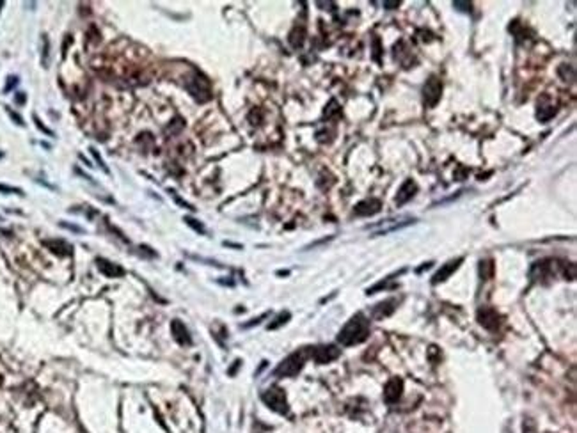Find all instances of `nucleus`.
Wrapping results in <instances>:
<instances>
[{
    "label": "nucleus",
    "instance_id": "nucleus-30",
    "mask_svg": "<svg viewBox=\"0 0 577 433\" xmlns=\"http://www.w3.org/2000/svg\"><path fill=\"white\" fill-rule=\"evenodd\" d=\"M15 100H16V103H20V105H21V103H25V100H27V98H25L23 93H18V96H16Z\"/></svg>",
    "mask_w": 577,
    "mask_h": 433
},
{
    "label": "nucleus",
    "instance_id": "nucleus-19",
    "mask_svg": "<svg viewBox=\"0 0 577 433\" xmlns=\"http://www.w3.org/2000/svg\"><path fill=\"white\" fill-rule=\"evenodd\" d=\"M289 318H291V314H289L288 311H283L274 321H272V323H268V330H275V329H279V327H283Z\"/></svg>",
    "mask_w": 577,
    "mask_h": 433
},
{
    "label": "nucleus",
    "instance_id": "nucleus-25",
    "mask_svg": "<svg viewBox=\"0 0 577 433\" xmlns=\"http://www.w3.org/2000/svg\"><path fill=\"white\" fill-rule=\"evenodd\" d=\"M46 57H48V39L43 36V64H46Z\"/></svg>",
    "mask_w": 577,
    "mask_h": 433
},
{
    "label": "nucleus",
    "instance_id": "nucleus-32",
    "mask_svg": "<svg viewBox=\"0 0 577 433\" xmlns=\"http://www.w3.org/2000/svg\"><path fill=\"white\" fill-rule=\"evenodd\" d=\"M2 7H4V2H0V9H2Z\"/></svg>",
    "mask_w": 577,
    "mask_h": 433
},
{
    "label": "nucleus",
    "instance_id": "nucleus-11",
    "mask_svg": "<svg viewBox=\"0 0 577 433\" xmlns=\"http://www.w3.org/2000/svg\"><path fill=\"white\" fill-rule=\"evenodd\" d=\"M396 306L398 302L394 300V298H387V300L380 302V304H377V306L371 309V316L375 318V320H384V318L391 316L392 312L396 311Z\"/></svg>",
    "mask_w": 577,
    "mask_h": 433
},
{
    "label": "nucleus",
    "instance_id": "nucleus-6",
    "mask_svg": "<svg viewBox=\"0 0 577 433\" xmlns=\"http://www.w3.org/2000/svg\"><path fill=\"white\" fill-rule=\"evenodd\" d=\"M339 353H341V350L334 345L316 346V348L311 350V357H313V360L316 362V364H329V362H332V360L338 359Z\"/></svg>",
    "mask_w": 577,
    "mask_h": 433
},
{
    "label": "nucleus",
    "instance_id": "nucleus-17",
    "mask_svg": "<svg viewBox=\"0 0 577 433\" xmlns=\"http://www.w3.org/2000/svg\"><path fill=\"white\" fill-rule=\"evenodd\" d=\"M44 245H46V247H50V250H54V252L59 254V256H66V254H69V250H71V247H69L66 242H62V240H52V242H44Z\"/></svg>",
    "mask_w": 577,
    "mask_h": 433
},
{
    "label": "nucleus",
    "instance_id": "nucleus-7",
    "mask_svg": "<svg viewBox=\"0 0 577 433\" xmlns=\"http://www.w3.org/2000/svg\"><path fill=\"white\" fill-rule=\"evenodd\" d=\"M478 321L479 325L489 330H497L501 325V314L492 307H481L478 311Z\"/></svg>",
    "mask_w": 577,
    "mask_h": 433
},
{
    "label": "nucleus",
    "instance_id": "nucleus-4",
    "mask_svg": "<svg viewBox=\"0 0 577 433\" xmlns=\"http://www.w3.org/2000/svg\"><path fill=\"white\" fill-rule=\"evenodd\" d=\"M261 399L265 401V405H268L270 409L274 410V412H277V414H288L289 412L286 394L279 387H272V389L265 391L263 394H261Z\"/></svg>",
    "mask_w": 577,
    "mask_h": 433
},
{
    "label": "nucleus",
    "instance_id": "nucleus-23",
    "mask_svg": "<svg viewBox=\"0 0 577 433\" xmlns=\"http://www.w3.org/2000/svg\"><path fill=\"white\" fill-rule=\"evenodd\" d=\"M91 155H93V158H94V160L98 162V165L102 167V169L105 170V172H108V170H107V167H105V164H103V160H102V156H100V153H98V151H96V149H94V147H93V149H91Z\"/></svg>",
    "mask_w": 577,
    "mask_h": 433
},
{
    "label": "nucleus",
    "instance_id": "nucleus-20",
    "mask_svg": "<svg viewBox=\"0 0 577 433\" xmlns=\"http://www.w3.org/2000/svg\"><path fill=\"white\" fill-rule=\"evenodd\" d=\"M185 222H186L188 226H190V227L194 229V231H197V233H201V234H205V226L201 224L199 220L192 219V217H185Z\"/></svg>",
    "mask_w": 577,
    "mask_h": 433
},
{
    "label": "nucleus",
    "instance_id": "nucleus-10",
    "mask_svg": "<svg viewBox=\"0 0 577 433\" xmlns=\"http://www.w3.org/2000/svg\"><path fill=\"white\" fill-rule=\"evenodd\" d=\"M382 208V203L378 199H366V201H361L355 208H353V213L357 215V217H371V215H377L378 211H380Z\"/></svg>",
    "mask_w": 577,
    "mask_h": 433
},
{
    "label": "nucleus",
    "instance_id": "nucleus-12",
    "mask_svg": "<svg viewBox=\"0 0 577 433\" xmlns=\"http://www.w3.org/2000/svg\"><path fill=\"white\" fill-rule=\"evenodd\" d=\"M414 222H416V219H414V217H405V219H400V220H387V222H384V224H382L373 234H375V236L387 234V233H391V231H396V229L405 227V226H409V224H414Z\"/></svg>",
    "mask_w": 577,
    "mask_h": 433
},
{
    "label": "nucleus",
    "instance_id": "nucleus-28",
    "mask_svg": "<svg viewBox=\"0 0 577 433\" xmlns=\"http://www.w3.org/2000/svg\"><path fill=\"white\" fill-rule=\"evenodd\" d=\"M171 194H172V192H171ZM172 197H174V201H176L178 205H181V206H185V208H186V209H194V208H192V206H190V205H188V203H185V201H183V199H180V197H176V195H174V194H172Z\"/></svg>",
    "mask_w": 577,
    "mask_h": 433
},
{
    "label": "nucleus",
    "instance_id": "nucleus-21",
    "mask_svg": "<svg viewBox=\"0 0 577 433\" xmlns=\"http://www.w3.org/2000/svg\"><path fill=\"white\" fill-rule=\"evenodd\" d=\"M453 7H456L458 11H464V13H471V9H473V4L471 2H453Z\"/></svg>",
    "mask_w": 577,
    "mask_h": 433
},
{
    "label": "nucleus",
    "instance_id": "nucleus-1",
    "mask_svg": "<svg viewBox=\"0 0 577 433\" xmlns=\"http://www.w3.org/2000/svg\"><path fill=\"white\" fill-rule=\"evenodd\" d=\"M368 336H370V320L362 312H357L339 330L338 343L341 346H355L364 343Z\"/></svg>",
    "mask_w": 577,
    "mask_h": 433
},
{
    "label": "nucleus",
    "instance_id": "nucleus-16",
    "mask_svg": "<svg viewBox=\"0 0 577 433\" xmlns=\"http://www.w3.org/2000/svg\"><path fill=\"white\" fill-rule=\"evenodd\" d=\"M304 41H306V29H304L302 25H297L291 32H289V44L293 46V48H300L304 44Z\"/></svg>",
    "mask_w": 577,
    "mask_h": 433
},
{
    "label": "nucleus",
    "instance_id": "nucleus-22",
    "mask_svg": "<svg viewBox=\"0 0 577 433\" xmlns=\"http://www.w3.org/2000/svg\"><path fill=\"white\" fill-rule=\"evenodd\" d=\"M0 192H4V194H16V195H23V190L16 188V186H7V185H0Z\"/></svg>",
    "mask_w": 577,
    "mask_h": 433
},
{
    "label": "nucleus",
    "instance_id": "nucleus-13",
    "mask_svg": "<svg viewBox=\"0 0 577 433\" xmlns=\"http://www.w3.org/2000/svg\"><path fill=\"white\" fill-rule=\"evenodd\" d=\"M171 332H172V336H174V339H176L181 346H188V345H192L190 332L186 330L185 323H181L180 320H174V321L171 323Z\"/></svg>",
    "mask_w": 577,
    "mask_h": 433
},
{
    "label": "nucleus",
    "instance_id": "nucleus-31",
    "mask_svg": "<svg viewBox=\"0 0 577 433\" xmlns=\"http://www.w3.org/2000/svg\"><path fill=\"white\" fill-rule=\"evenodd\" d=\"M400 5V2H384V7H387V9H391V7H398Z\"/></svg>",
    "mask_w": 577,
    "mask_h": 433
},
{
    "label": "nucleus",
    "instance_id": "nucleus-14",
    "mask_svg": "<svg viewBox=\"0 0 577 433\" xmlns=\"http://www.w3.org/2000/svg\"><path fill=\"white\" fill-rule=\"evenodd\" d=\"M462 261H464V258L453 259V261H450V263H446L444 267L440 268L439 272H437L435 275L432 277V284H439V283H442V281H446V279L450 277L451 273L455 272L456 268L460 267V263H462Z\"/></svg>",
    "mask_w": 577,
    "mask_h": 433
},
{
    "label": "nucleus",
    "instance_id": "nucleus-2",
    "mask_svg": "<svg viewBox=\"0 0 577 433\" xmlns=\"http://www.w3.org/2000/svg\"><path fill=\"white\" fill-rule=\"evenodd\" d=\"M311 350L313 348H300V350L293 351L291 355H288L275 368V376H297L302 371L308 357H311Z\"/></svg>",
    "mask_w": 577,
    "mask_h": 433
},
{
    "label": "nucleus",
    "instance_id": "nucleus-24",
    "mask_svg": "<svg viewBox=\"0 0 577 433\" xmlns=\"http://www.w3.org/2000/svg\"><path fill=\"white\" fill-rule=\"evenodd\" d=\"M16 83H18V77H9V78H7V83H5L4 91H5V93H7V91H11V89L16 85Z\"/></svg>",
    "mask_w": 577,
    "mask_h": 433
},
{
    "label": "nucleus",
    "instance_id": "nucleus-27",
    "mask_svg": "<svg viewBox=\"0 0 577 433\" xmlns=\"http://www.w3.org/2000/svg\"><path fill=\"white\" fill-rule=\"evenodd\" d=\"M34 121H36V126L40 128V130H41V132H43V133H46V135H54V133L50 132L48 128H44V126H43V123H41L40 119H38V117H34Z\"/></svg>",
    "mask_w": 577,
    "mask_h": 433
},
{
    "label": "nucleus",
    "instance_id": "nucleus-9",
    "mask_svg": "<svg viewBox=\"0 0 577 433\" xmlns=\"http://www.w3.org/2000/svg\"><path fill=\"white\" fill-rule=\"evenodd\" d=\"M416 192H417V185H416V181H412V180H405V181H403V185L400 186V190H398L396 199H394V203H396V206H403V205H407V203H409V201H411L412 197H414V195H416Z\"/></svg>",
    "mask_w": 577,
    "mask_h": 433
},
{
    "label": "nucleus",
    "instance_id": "nucleus-26",
    "mask_svg": "<svg viewBox=\"0 0 577 433\" xmlns=\"http://www.w3.org/2000/svg\"><path fill=\"white\" fill-rule=\"evenodd\" d=\"M7 114H9V116H11V119H13V121H15L16 124H20V126H21V124H23V119H21V117L18 116V114H15V112H13V110H11V108H7Z\"/></svg>",
    "mask_w": 577,
    "mask_h": 433
},
{
    "label": "nucleus",
    "instance_id": "nucleus-18",
    "mask_svg": "<svg viewBox=\"0 0 577 433\" xmlns=\"http://www.w3.org/2000/svg\"><path fill=\"white\" fill-rule=\"evenodd\" d=\"M339 116H341V108H339L338 102H336V100H330V103H329L327 107H325V110H323V117L332 119V117H339Z\"/></svg>",
    "mask_w": 577,
    "mask_h": 433
},
{
    "label": "nucleus",
    "instance_id": "nucleus-8",
    "mask_svg": "<svg viewBox=\"0 0 577 433\" xmlns=\"http://www.w3.org/2000/svg\"><path fill=\"white\" fill-rule=\"evenodd\" d=\"M401 392H403V380L401 378H391L384 387V399L386 403L392 405L396 403L398 399L401 398Z\"/></svg>",
    "mask_w": 577,
    "mask_h": 433
},
{
    "label": "nucleus",
    "instance_id": "nucleus-15",
    "mask_svg": "<svg viewBox=\"0 0 577 433\" xmlns=\"http://www.w3.org/2000/svg\"><path fill=\"white\" fill-rule=\"evenodd\" d=\"M96 263H98L100 272H102L103 275H108V277H123V275H124V270H123L119 265L112 263V261H107V259L100 258Z\"/></svg>",
    "mask_w": 577,
    "mask_h": 433
},
{
    "label": "nucleus",
    "instance_id": "nucleus-29",
    "mask_svg": "<svg viewBox=\"0 0 577 433\" xmlns=\"http://www.w3.org/2000/svg\"><path fill=\"white\" fill-rule=\"evenodd\" d=\"M265 318H267V314H261V316H259V318H256V320H252V321H250V323H247V325H244V327H245V329H247V327L258 325L259 321H261V320H265Z\"/></svg>",
    "mask_w": 577,
    "mask_h": 433
},
{
    "label": "nucleus",
    "instance_id": "nucleus-5",
    "mask_svg": "<svg viewBox=\"0 0 577 433\" xmlns=\"http://www.w3.org/2000/svg\"><path fill=\"white\" fill-rule=\"evenodd\" d=\"M440 94H442V83L437 77H430L426 80L425 87H423V96H425V105L433 108L437 103L440 102Z\"/></svg>",
    "mask_w": 577,
    "mask_h": 433
},
{
    "label": "nucleus",
    "instance_id": "nucleus-3",
    "mask_svg": "<svg viewBox=\"0 0 577 433\" xmlns=\"http://www.w3.org/2000/svg\"><path fill=\"white\" fill-rule=\"evenodd\" d=\"M185 87L186 91L192 94V96L196 98L199 103H205L208 102L211 98V89H210V82H208V78L205 77V75L201 73H194L188 80L185 82Z\"/></svg>",
    "mask_w": 577,
    "mask_h": 433
}]
</instances>
